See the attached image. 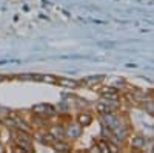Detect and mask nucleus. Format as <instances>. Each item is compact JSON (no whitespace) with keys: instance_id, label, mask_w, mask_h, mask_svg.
<instances>
[{"instance_id":"obj_1","label":"nucleus","mask_w":154,"mask_h":153,"mask_svg":"<svg viewBox=\"0 0 154 153\" xmlns=\"http://www.w3.org/2000/svg\"><path fill=\"white\" fill-rule=\"evenodd\" d=\"M32 111L34 113H37V114H40V116H51V114H54V107H51V105H48V104H38V105H35V107H32Z\"/></svg>"},{"instance_id":"obj_2","label":"nucleus","mask_w":154,"mask_h":153,"mask_svg":"<svg viewBox=\"0 0 154 153\" xmlns=\"http://www.w3.org/2000/svg\"><path fill=\"white\" fill-rule=\"evenodd\" d=\"M91 121H93V118L89 116V114H86V113L79 116V122H80L82 125H89V124H91Z\"/></svg>"},{"instance_id":"obj_3","label":"nucleus","mask_w":154,"mask_h":153,"mask_svg":"<svg viewBox=\"0 0 154 153\" xmlns=\"http://www.w3.org/2000/svg\"><path fill=\"white\" fill-rule=\"evenodd\" d=\"M57 84L65 85V87H71V88H75V87H77V82H74V81H68V79H57Z\"/></svg>"},{"instance_id":"obj_4","label":"nucleus","mask_w":154,"mask_h":153,"mask_svg":"<svg viewBox=\"0 0 154 153\" xmlns=\"http://www.w3.org/2000/svg\"><path fill=\"white\" fill-rule=\"evenodd\" d=\"M99 150H100V151H109V145H108L105 141H100V142H99Z\"/></svg>"},{"instance_id":"obj_5","label":"nucleus","mask_w":154,"mask_h":153,"mask_svg":"<svg viewBox=\"0 0 154 153\" xmlns=\"http://www.w3.org/2000/svg\"><path fill=\"white\" fill-rule=\"evenodd\" d=\"M53 133H54L56 136H60V138L65 136V132H63L62 129H57V127H56V129H53Z\"/></svg>"},{"instance_id":"obj_6","label":"nucleus","mask_w":154,"mask_h":153,"mask_svg":"<svg viewBox=\"0 0 154 153\" xmlns=\"http://www.w3.org/2000/svg\"><path fill=\"white\" fill-rule=\"evenodd\" d=\"M54 148H56V150H63V151H66V150H68V145H65V144H54Z\"/></svg>"}]
</instances>
